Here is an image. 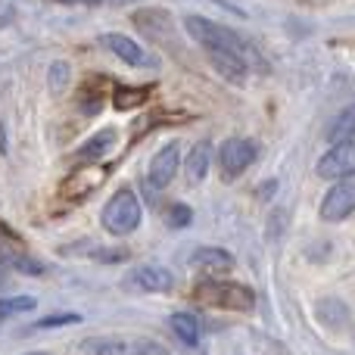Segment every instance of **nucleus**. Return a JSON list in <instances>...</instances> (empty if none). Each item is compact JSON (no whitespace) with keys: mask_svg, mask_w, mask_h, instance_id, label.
<instances>
[{"mask_svg":"<svg viewBox=\"0 0 355 355\" xmlns=\"http://www.w3.org/2000/svg\"><path fill=\"white\" fill-rule=\"evenodd\" d=\"M28 309H35V300H31V296H19V300H6L3 306H0V312L16 315V312H28Z\"/></svg>","mask_w":355,"mask_h":355,"instance_id":"obj_19","label":"nucleus"},{"mask_svg":"<svg viewBox=\"0 0 355 355\" xmlns=\"http://www.w3.org/2000/svg\"><path fill=\"white\" fill-rule=\"evenodd\" d=\"M187 221H190V209L187 206H172V212H168V225L184 227Z\"/></svg>","mask_w":355,"mask_h":355,"instance_id":"obj_21","label":"nucleus"},{"mask_svg":"<svg viewBox=\"0 0 355 355\" xmlns=\"http://www.w3.org/2000/svg\"><path fill=\"white\" fill-rule=\"evenodd\" d=\"M193 296L200 302H206V306L231 309V312H250L252 302H256L250 287H243V284H221V281H202L193 290Z\"/></svg>","mask_w":355,"mask_h":355,"instance_id":"obj_2","label":"nucleus"},{"mask_svg":"<svg viewBox=\"0 0 355 355\" xmlns=\"http://www.w3.org/2000/svg\"><path fill=\"white\" fill-rule=\"evenodd\" d=\"M206 168H209V147L206 144H200V147H193V153H190V159H187L190 184H200L202 178H206Z\"/></svg>","mask_w":355,"mask_h":355,"instance_id":"obj_12","label":"nucleus"},{"mask_svg":"<svg viewBox=\"0 0 355 355\" xmlns=\"http://www.w3.org/2000/svg\"><path fill=\"white\" fill-rule=\"evenodd\" d=\"M256 159V147L243 137H231V141L221 144V153H218V162H221V178H237L240 172L250 168V162Z\"/></svg>","mask_w":355,"mask_h":355,"instance_id":"obj_5","label":"nucleus"},{"mask_svg":"<svg viewBox=\"0 0 355 355\" xmlns=\"http://www.w3.org/2000/svg\"><path fill=\"white\" fill-rule=\"evenodd\" d=\"M141 221V202L131 190H119L103 209V225L112 234H131Z\"/></svg>","mask_w":355,"mask_h":355,"instance_id":"obj_3","label":"nucleus"},{"mask_svg":"<svg viewBox=\"0 0 355 355\" xmlns=\"http://www.w3.org/2000/svg\"><path fill=\"white\" fill-rule=\"evenodd\" d=\"M184 25H187V31H190V35H193L200 44H206V47H225V50H231V53L243 56V60H246V66L265 69L262 56H259L256 50H252L250 44H246L240 35H234L231 28H221V25L209 22V19H196V16H190Z\"/></svg>","mask_w":355,"mask_h":355,"instance_id":"obj_1","label":"nucleus"},{"mask_svg":"<svg viewBox=\"0 0 355 355\" xmlns=\"http://www.w3.org/2000/svg\"><path fill=\"white\" fill-rule=\"evenodd\" d=\"M137 349H141V352H162V346H156V343H141Z\"/></svg>","mask_w":355,"mask_h":355,"instance_id":"obj_23","label":"nucleus"},{"mask_svg":"<svg viewBox=\"0 0 355 355\" xmlns=\"http://www.w3.org/2000/svg\"><path fill=\"white\" fill-rule=\"evenodd\" d=\"M112 141H116V135H112V131H103V137H94L91 144H85V147H81V156H97V153H103V150L110 147Z\"/></svg>","mask_w":355,"mask_h":355,"instance_id":"obj_18","label":"nucleus"},{"mask_svg":"<svg viewBox=\"0 0 355 355\" xmlns=\"http://www.w3.org/2000/svg\"><path fill=\"white\" fill-rule=\"evenodd\" d=\"M318 318L324 321V324H331V327H340L346 318H349V309L340 306V302H324L321 312H318Z\"/></svg>","mask_w":355,"mask_h":355,"instance_id":"obj_14","label":"nucleus"},{"mask_svg":"<svg viewBox=\"0 0 355 355\" xmlns=\"http://www.w3.org/2000/svg\"><path fill=\"white\" fill-rule=\"evenodd\" d=\"M106 47H110L119 60L131 62V66H141V62H144V50L137 47L131 37H125V35H106Z\"/></svg>","mask_w":355,"mask_h":355,"instance_id":"obj_11","label":"nucleus"},{"mask_svg":"<svg viewBox=\"0 0 355 355\" xmlns=\"http://www.w3.org/2000/svg\"><path fill=\"white\" fill-rule=\"evenodd\" d=\"M172 331H175L187 346H193L196 337H200V324H196L193 315H172Z\"/></svg>","mask_w":355,"mask_h":355,"instance_id":"obj_13","label":"nucleus"},{"mask_svg":"<svg viewBox=\"0 0 355 355\" xmlns=\"http://www.w3.org/2000/svg\"><path fill=\"white\" fill-rule=\"evenodd\" d=\"M290 6H309V10H337V6H352L355 0H284Z\"/></svg>","mask_w":355,"mask_h":355,"instance_id":"obj_17","label":"nucleus"},{"mask_svg":"<svg viewBox=\"0 0 355 355\" xmlns=\"http://www.w3.org/2000/svg\"><path fill=\"white\" fill-rule=\"evenodd\" d=\"M355 172V137L352 141H343L324 153V159L318 162V175L321 178H343Z\"/></svg>","mask_w":355,"mask_h":355,"instance_id":"obj_6","label":"nucleus"},{"mask_svg":"<svg viewBox=\"0 0 355 355\" xmlns=\"http://www.w3.org/2000/svg\"><path fill=\"white\" fill-rule=\"evenodd\" d=\"M324 137L334 144V147H337V144H343V141H352V137H355V106L343 110L331 125H327Z\"/></svg>","mask_w":355,"mask_h":355,"instance_id":"obj_10","label":"nucleus"},{"mask_svg":"<svg viewBox=\"0 0 355 355\" xmlns=\"http://www.w3.org/2000/svg\"><path fill=\"white\" fill-rule=\"evenodd\" d=\"M209 50V60H212V66L218 69L221 75H225L227 81H234V85H243L246 78V60L237 53H231V50L225 47H206Z\"/></svg>","mask_w":355,"mask_h":355,"instance_id":"obj_8","label":"nucleus"},{"mask_svg":"<svg viewBox=\"0 0 355 355\" xmlns=\"http://www.w3.org/2000/svg\"><path fill=\"white\" fill-rule=\"evenodd\" d=\"M75 315H56V318H44L37 327H60V324H75Z\"/></svg>","mask_w":355,"mask_h":355,"instance_id":"obj_22","label":"nucleus"},{"mask_svg":"<svg viewBox=\"0 0 355 355\" xmlns=\"http://www.w3.org/2000/svg\"><path fill=\"white\" fill-rule=\"evenodd\" d=\"M60 3H78V0H60Z\"/></svg>","mask_w":355,"mask_h":355,"instance_id":"obj_25","label":"nucleus"},{"mask_svg":"<svg viewBox=\"0 0 355 355\" xmlns=\"http://www.w3.org/2000/svg\"><path fill=\"white\" fill-rule=\"evenodd\" d=\"M178 159H181V156H178V147H175V144H168V147H162L159 153H156L153 166H150V184H147V187H153V190L168 187V184L175 181Z\"/></svg>","mask_w":355,"mask_h":355,"instance_id":"obj_7","label":"nucleus"},{"mask_svg":"<svg viewBox=\"0 0 355 355\" xmlns=\"http://www.w3.org/2000/svg\"><path fill=\"white\" fill-rule=\"evenodd\" d=\"M147 87H141V91H128V87H122V91H116V110H137V106L147 100Z\"/></svg>","mask_w":355,"mask_h":355,"instance_id":"obj_15","label":"nucleus"},{"mask_svg":"<svg viewBox=\"0 0 355 355\" xmlns=\"http://www.w3.org/2000/svg\"><path fill=\"white\" fill-rule=\"evenodd\" d=\"M196 262L200 265H212V268H227L231 265V256L221 250H200L196 252Z\"/></svg>","mask_w":355,"mask_h":355,"instance_id":"obj_16","label":"nucleus"},{"mask_svg":"<svg viewBox=\"0 0 355 355\" xmlns=\"http://www.w3.org/2000/svg\"><path fill=\"white\" fill-rule=\"evenodd\" d=\"M87 352H112V355H122L128 352V346L125 343H106V340H94V343H85Z\"/></svg>","mask_w":355,"mask_h":355,"instance_id":"obj_20","label":"nucleus"},{"mask_svg":"<svg viewBox=\"0 0 355 355\" xmlns=\"http://www.w3.org/2000/svg\"><path fill=\"white\" fill-rule=\"evenodd\" d=\"M355 209V172L352 175H343L340 178V184H334L331 193L324 196V202H321V218L324 221H340L346 218Z\"/></svg>","mask_w":355,"mask_h":355,"instance_id":"obj_4","label":"nucleus"},{"mask_svg":"<svg viewBox=\"0 0 355 355\" xmlns=\"http://www.w3.org/2000/svg\"><path fill=\"white\" fill-rule=\"evenodd\" d=\"M131 284H137L141 290H150V293H166V290H172L175 277L162 265H144L131 275Z\"/></svg>","mask_w":355,"mask_h":355,"instance_id":"obj_9","label":"nucleus"},{"mask_svg":"<svg viewBox=\"0 0 355 355\" xmlns=\"http://www.w3.org/2000/svg\"><path fill=\"white\" fill-rule=\"evenodd\" d=\"M19 268H22V271H35V275H37V271H41V265H31V262H19Z\"/></svg>","mask_w":355,"mask_h":355,"instance_id":"obj_24","label":"nucleus"}]
</instances>
